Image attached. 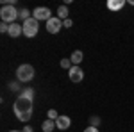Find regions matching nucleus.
<instances>
[{
  "mask_svg": "<svg viewBox=\"0 0 134 132\" xmlns=\"http://www.w3.org/2000/svg\"><path fill=\"white\" fill-rule=\"evenodd\" d=\"M70 125H72L70 116H59V118L55 120V127H57L59 130H66V129H70Z\"/></svg>",
  "mask_w": 134,
  "mask_h": 132,
  "instance_id": "6e6552de",
  "label": "nucleus"
},
{
  "mask_svg": "<svg viewBox=\"0 0 134 132\" xmlns=\"http://www.w3.org/2000/svg\"><path fill=\"white\" fill-rule=\"evenodd\" d=\"M9 88H11V91H18V89H20V88H18V82H11ZM20 91H21V89H20Z\"/></svg>",
  "mask_w": 134,
  "mask_h": 132,
  "instance_id": "412c9836",
  "label": "nucleus"
},
{
  "mask_svg": "<svg viewBox=\"0 0 134 132\" xmlns=\"http://www.w3.org/2000/svg\"><path fill=\"white\" fill-rule=\"evenodd\" d=\"M7 31H9V23H4V21H2V23H0V32H5V34H7Z\"/></svg>",
  "mask_w": 134,
  "mask_h": 132,
  "instance_id": "6ab92c4d",
  "label": "nucleus"
},
{
  "mask_svg": "<svg viewBox=\"0 0 134 132\" xmlns=\"http://www.w3.org/2000/svg\"><path fill=\"white\" fill-rule=\"evenodd\" d=\"M31 14H32V13H31L29 9H27V7H25V9H21V11H20V20H23V21H25V20H29V18H32Z\"/></svg>",
  "mask_w": 134,
  "mask_h": 132,
  "instance_id": "2eb2a0df",
  "label": "nucleus"
},
{
  "mask_svg": "<svg viewBox=\"0 0 134 132\" xmlns=\"http://www.w3.org/2000/svg\"><path fill=\"white\" fill-rule=\"evenodd\" d=\"M61 68L70 70V68H72V61H70V59H63V61H61Z\"/></svg>",
  "mask_w": 134,
  "mask_h": 132,
  "instance_id": "f3484780",
  "label": "nucleus"
},
{
  "mask_svg": "<svg viewBox=\"0 0 134 132\" xmlns=\"http://www.w3.org/2000/svg\"><path fill=\"white\" fill-rule=\"evenodd\" d=\"M82 59H84V54L81 50H75L72 54V57H70V61H72V64L73 66H79L81 62H82Z\"/></svg>",
  "mask_w": 134,
  "mask_h": 132,
  "instance_id": "9b49d317",
  "label": "nucleus"
},
{
  "mask_svg": "<svg viewBox=\"0 0 134 132\" xmlns=\"http://www.w3.org/2000/svg\"><path fill=\"white\" fill-rule=\"evenodd\" d=\"M7 34H9L11 38H18V36H21V34H23V27H21L20 23H11Z\"/></svg>",
  "mask_w": 134,
  "mask_h": 132,
  "instance_id": "1a4fd4ad",
  "label": "nucleus"
},
{
  "mask_svg": "<svg viewBox=\"0 0 134 132\" xmlns=\"http://www.w3.org/2000/svg\"><path fill=\"white\" fill-rule=\"evenodd\" d=\"M61 29H63V20H59L57 16H55V18L52 16L50 20L47 21V31L50 32V34H57Z\"/></svg>",
  "mask_w": 134,
  "mask_h": 132,
  "instance_id": "0eeeda50",
  "label": "nucleus"
},
{
  "mask_svg": "<svg viewBox=\"0 0 134 132\" xmlns=\"http://www.w3.org/2000/svg\"><path fill=\"white\" fill-rule=\"evenodd\" d=\"M16 79L20 82H31L34 79V66L32 64H20L16 68Z\"/></svg>",
  "mask_w": 134,
  "mask_h": 132,
  "instance_id": "7ed1b4c3",
  "label": "nucleus"
},
{
  "mask_svg": "<svg viewBox=\"0 0 134 132\" xmlns=\"http://www.w3.org/2000/svg\"><path fill=\"white\" fill-rule=\"evenodd\" d=\"M47 116H48V120H54V122H55V120L59 118V114H57V111H55V109H48Z\"/></svg>",
  "mask_w": 134,
  "mask_h": 132,
  "instance_id": "dca6fc26",
  "label": "nucleus"
},
{
  "mask_svg": "<svg viewBox=\"0 0 134 132\" xmlns=\"http://www.w3.org/2000/svg\"><path fill=\"white\" fill-rule=\"evenodd\" d=\"M21 132H32V127H29V125H25V127L21 129Z\"/></svg>",
  "mask_w": 134,
  "mask_h": 132,
  "instance_id": "5701e85b",
  "label": "nucleus"
},
{
  "mask_svg": "<svg viewBox=\"0 0 134 132\" xmlns=\"http://www.w3.org/2000/svg\"><path fill=\"white\" fill-rule=\"evenodd\" d=\"M9 132H21V130H9Z\"/></svg>",
  "mask_w": 134,
  "mask_h": 132,
  "instance_id": "393cba45",
  "label": "nucleus"
},
{
  "mask_svg": "<svg viewBox=\"0 0 134 132\" xmlns=\"http://www.w3.org/2000/svg\"><path fill=\"white\" fill-rule=\"evenodd\" d=\"M32 18H36L38 21H48L52 18V11L48 7H36L32 11Z\"/></svg>",
  "mask_w": 134,
  "mask_h": 132,
  "instance_id": "39448f33",
  "label": "nucleus"
},
{
  "mask_svg": "<svg viewBox=\"0 0 134 132\" xmlns=\"http://www.w3.org/2000/svg\"><path fill=\"white\" fill-rule=\"evenodd\" d=\"M20 96L29 98V100H34V89H32V88H23L20 91Z\"/></svg>",
  "mask_w": 134,
  "mask_h": 132,
  "instance_id": "4468645a",
  "label": "nucleus"
},
{
  "mask_svg": "<svg viewBox=\"0 0 134 132\" xmlns=\"http://www.w3.org/2000/svg\"><path fill=\"white\" fill-rule=\"evenodd\" d=\"M84 132H98V129H97V127H91V125H90L88 129H84Z\"/></svg>",
  "mask_w": 134,
  "mask_h": 132,
  "instance_id": "4be33fe9",
  "label": "nucleus"
},
{
  "mask_svg": "<svg viewBox=\"0 0 134 132\" xmlns=\"http://www.w3.org/2000/svg\"><path fill=\"white\" fill-rule=\"evenodd\" d=\"M68 77H70V81L72 82H82V79H84V71H82V68L81 66H72L70 70H68Z\"/></svg>",
  "mask_w": 134,
  "mask_h": 132,
  "instance_id": "423d86ee",
  "label": "nucleus"
},
{
  "mask_svg": "<svg viewBox=\"0 0 134 132\" xmlns=\"http://www.w3.org/2000/svg\"><path fill=\"white\" fill-rule=\"evenodd\" d=\"M68 14H70V11H68V5H59L57 7V18L59 20H68Z\"/></svg>",
  "mask_w": 134,
  "mask_h": 132,
  "instance_id": "f8f14e48",
  "label": "nucleus"
},
{
  "mask_svg": "<svg viewBox=\"0 0 134 132\" xmlns=\"http://www.w3.org/2000/svg\"><path fill=\"white\" fill-rule=\"evenodd\" d=\"M125 5V0H109L107 2V9L111 11H120Z\"/></svg>",
  "mask_w": 134,
  "mask_h": 132,
  "instance_id": "9d476101",
  "label": "nucleus"
},
{
  "mask_svg": "<svg viewBox=\"0 0 134 132\" xmlns=\"http://www.w3.org/2000/svg\"><path fill=\"white\" fill-rule=\"evenodd\" d=\"M0 18L4 23H16V18H20V11L16 9L14 5H2V9H0Z\"/></svg>",
  "mask_w": 134,
  "mask_h": 132,
  "instance_id": "f03ea898",
  "label": "nucleus"
},
{
  "mask_svg": "<svg viewBox=\"0 0 134 132\" xmlns=\"http://www.w3.org/2000/svg\"><path fill=\"white\" fill-rule=\"evenodd\" d=\"M21 27H23L25 38H34L38 34V31H40V21L36 20V18H29V20H25L21 23Z\"/></svg>",
  "mask_w": 134,
  "mask_h": 132,
  "instance_id": "20e7f679",
  "label": "nucleus"
},
{
  "mask_svg": "<svg viewBox=\"0 0 134 132\" xmlns=\"http://www.w3.org/2000/svg\"><path fill=\"white\" fill-rule=\"evenodd\" d=\"M54 129H57L54 120H45V122L41 123V130H43V132H52Z\"/></svg>",
  "mask_w": 134,
  "mask_h": 132,
  "instance_id": "ddd939ff",
  "label": "nucleus"
},
{
  "mask_svg": "<svg viewBox=\"0 0 134 132\" xmlns=\"http://www.w3.org/2000/svg\"><path fill=\"white\" fill-rule=\"evenodd\" d=\"M72 25H73V21L70 20V18H68V20H64V21H63V27H64V29H70Z\"/></svg>",
  "mask_w": 134,
  "mask_h": 132,
  "instance_id": "aec40b11",
  "label": "nucleus"
},
{
  "mask_svg": "<svg viewBox=\"0 0 134 132\" xmlns=\"http://www.w3.org/2000/svg\"><path fill=\"white\" fill-rule=\"evenodd\" d=\"M32 107H34V104L32 100L29 98H23V96H18L14 104H13V112L16 114V118L20 120V122H29L32 118Z\"/></svg>",
  "mask_w": 134,
  "mask_h": 132,
  "instance_id": "f257e3e1",
  "label": "nucleus"
},
{
  "mask_svg": "<svg viewBox=\"0 0 134 132\" xmlns=\"http://www.w3.org/2000/svg\"><path fill=\"white\" fill-rule=\"evenodd\" d=\"M129 4H131V5H134V0H131V2H129Z\"/></svg>",
  "mask_w": 134,
  "mask_h": 132,
  "instance_id": "b1692460",
  "label": "nucleus"
},
{
  "mask_svg": "<svg viewBox=\"0 0 134 132\" xmlns=\"http://www.w3.org/2000/svg\"><path fill=\"white\" fill-rule=\"evenodd\" d=\"M90 123H91V127H98L100 125V118L98 116H91L90 118Z\"/></svg>",
  "mask_w": 134,
  "mask_h": 132,
  "instance_id": "a211bd4d",
  "label": "nucleus"
}]
</instances>
